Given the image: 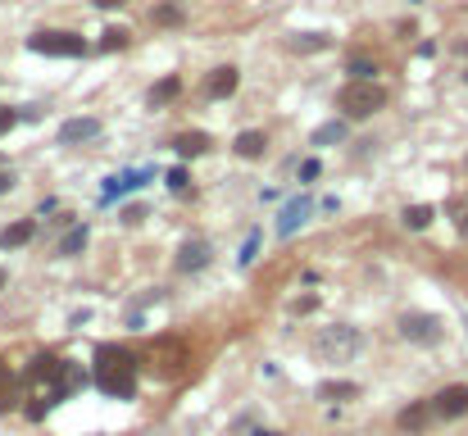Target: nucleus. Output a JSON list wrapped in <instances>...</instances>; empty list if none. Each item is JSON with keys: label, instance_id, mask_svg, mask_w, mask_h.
<instances>
[{"label": "nucleus", "instance_id": "1", "mask_svg": "<svg viewBox=\"0 0 468 436\" xmlns=\"http://www.w3.org/2000/svg\"><path fill=\"white\" fill-rule=\"evenodd\" d=\"M96 382H101L105 395H132V386H137V359L123 345H101L96 350Z\"/></svg>", "mask_w": 468, "mask_h": 436}, {"label": "nucleus", "instance_id": "2", "mask_svg": "<svg viewBox=\"0 0 468 436\" xmlns=\"http://www.w3.org/2000/svg\"><path fill=\"white\" fill-rule=\"evenodd\" d=\"M337 109L346 118H373L377 109H387V86L382 82H346L337 91Z\"/></svg>", "mask_w": 468, "mask_h": 436}, {"label": "nucleus", "instance_id": "3", "mask_svg": "<svg viewBox=\"0 0 468 436\" xmlns=\"http://www.w3.org/2000/svg\"><path fill=\"white\" fill-rule=\"evenodd\" d=\"M360 345H364V336L355 332L350 323H332V328L318 332L314 350H318V359H327V364H341V359H350Z\"/></svg>", "mask_w": 468, "mask_h": 436}, {"label": "nucleus", "instance_id": "4", "mask_svg": "<svg viewBox=\"0 0 468 436\" xmlns=\"http://www.w3.org/2000/svg\"><path fill=\"white\" fill-rule=\"evenodd\" d=\"M28 46L36 55H87V41L78 32H36L28 36Z\"/></svg>", "mask_w": 468, "mask_h": 436}, {"label": "nucleus", "instance_id": "5", "mask_svg": "<svg viewBox=\"0 0 468 436\" xmlns=\"http://www.w3.org/2000/svg\"><path fill=\"white\" fill-rule=\"evenodd\" d=\"M400 332L410 336V341H423V345H437L441 341V323L427 318V314H405L400 318Z\"/></svg>", "mask_w": 468, "mask_h": 436}, {"label": "nucleus", "instance_id": "6", "mask_svg": "<svg viewBox=\"0 0 468 436\" xmlns=\"http://www.w3.org/2000/svg\"><path fill=\"white\" fill-rule=\"evenodd\" d=\"M237 82H241V73L232 69V64H223V69H214L205 78V101H228L232 91H237Z\"/></svg>", "mask_w": 468, "mask_h": 436}, {"label": "nucleus", "instance_id": "7", "mask_svg": "<svg viewBox=\"0 0 468 436\" xmlns=\"http://www.w3.org/2000/svg\"><path fill=\"white\" fill-rule=\"evenodd\" d=\"M101 136V118H68L59 128V146H82V141H96Z\"/></svg>", "mask_w": 468, "mask_h": 436}, {"label": "nucleus", "instance_id": "8", "mask_svg": "<svg viewBox=\"0 0 468 436\" xmlns=\"http://www.w3.org/2000/svg\"><path fill=\"white\" fill-rule=\"evenodd\" d=\"M205 264H209V241H200V236L182 241V250H178V273H200Z\"/></svg>", "mask_w": 468, "mask_h": 436}, {"label": "nucleus", "instance_id": "9", "mask_svg": "<svg viewBox=\"0 0 468 436\" xmlns=\"http://www.w3.org/2000/svg\"><path fill=\"white\" fill-rule=\"evenodd\" d=\"M437 414L441 418H459V414H468V386H446V391L437 395Z\"/></svg>", "mask_w": 468, "mask_h": 436}, {"label": "nucleus", "instance_id": "10", "mask_svg": "<svg viewBox=\"0 0 468 436\" xmlns=\"http://www.w3.org/2000/svg\"><path fill=\"white\" fill-rule=\"evenodd\" d=\"M310 209H314V205H310V196H295V201L282 209V218H278V236H291L305 218H310Z\"/></svg>", "mask_w": 468, "mask_h": 436}, {"label": "nucleus", "instance_id": "11", "mask_svg": "<svg viewBox=\"0 0 468 436\" xmlns=\"http://www.w3.org/2000/svg\"><path fill=\"white\" fill-rule=\"evenodd\" d=\"M36 236V223L32 218H19V223H9L5 232H0V245H5V250H19V245H28Z\"/></svg>", "mask_w": 468, "mask_h": 436}, {"label": "nucleus", "instance_id": "12", "mask_svg": "<svg viewBox=\"0 0 468 436\" xmlns=\"http://www.w3.org/2000/svg\"><path fill=\"white\" fill-rule=\"evenodd\" d=\"M178 91H182V78H178V73H168V78H159V82L151 86V96H146V101H151V109H159V105L178 101Z\"/></svg>", "mask_w": 468, "mask_h": 436}, {"label": "nucleus", "instance_id": "13", "mask_svg": "<svg viewBox=\"0 0 468 436\" xmlns=\"http://www.w3.org/2000/svg\"><path fill=\"white\" fill-rule=\"evenodd\" d=\"M173 151H178L182 159H195V155L209 151V136H205V132H178V136H173Z\"/></svg>", "mask_w": 468, "mask_h": 436}, {"label": "nucleus", "instance_id": "14", "mask_svg": "<svg viewBox=\"0 0 468 436\" xmlns=\"http://www.w3.org/2000/svg\"><path fill=\"white\" fill-rule=\"evenodd\" d=\"M87 236H91L87 223H73V228L64 232V241H59V255H64V259L68 255H82V250H87Z\"/></svg>", "mask_w": 468, "mask_h": 436}, {"label": "nucleus", "instance_id": "15", "mask_svg": "<svg viewBox=\"0 0 468 436\" xmlns=\"http://www.w3.org/2000/svg\"><path fill=\"white\" fill-rule=\"evenodd\" d=\"M264 146H268V136H264V132H241L232 151H237L241 159H260V155H264Z\"/></svg>", "mask_w": 468, "mask_h": 436}, {"label": "nucleus", "instance_id": "16", "mask_svg": "<svg viewBox=\"0 0 468 436\" xmlns=\"http://www.w3.org/2000/svg\"><path fill=\"white\" fill-rule=\"evenodd\" d=\"M327 46H332V36H327V32H300V36H291V51H295V55L327 51Z\"/></svg>", "mask_w": 468, "mask_h": 436}, {"label": "nucleus", "instance_id": "17", "mask_svg": "<svg viewBox=\"0 0 468 436\" xmlns=\"http://www.w3.org/2000/svg\"><path fill=\"white\" fill-rule=\"evenodd\" d=\"M432 205H410V209H405V228H410V232H423V228H432Z\"/></svg>", "mask_w": 468, "mask_h": 436}, {"label": "nucleus", "instance_id": "18", "mask_svg": "<svg viewBox=\"0 0 468 436\" xmlns=\"http://www.w3.org/2000/svg\"><path fill=\"white\" fill-rule=\"evenodd\" d=\"M318 395H323V400H355L360 386H355V382H323V386H318Z\"/></svg>", "mask_w": 468, "mask_h": 436}, {"label": "nucleus", "instance_id": "19", "mask_svg": "<svg viewBox=\"0 0 468 436\" xmlns=\"http://www.w3.org/2000/svg\"><path fill=\"white\" fill-rule=\"evenodd\" d=\"M32 377H36V382H51V377H64V364H59V359H55V355H41V359H36V364H32Z\"/></svg>", "mask_w": 468, "mask_h": 436}, {"label": "nucleus", "instance_id": "20", "mask_svg": "<svg viewBox=\"0 0 468 436\" xmlns=\"http://www.w3.org/2000/svg\"><path fill=\"white\" fill-rule=\"evenodd\" d=\"M427 414H432V409H427V400H418V405H410V409L400 414V427H405V432H418V427L427 422Z\"/></svg>", "mask_w": 468, "mask_h": 436}, {"label": "nucleus", "instance_id": "21", "mask_svg": "<svg viewBox=\"0 0 468 436\" xmlns=\"http://www.w3.org/2000/svg\"><path fill=\"white\" fill-rule=\"evenodd\" d=\"M332 141H346V123H323L314 132V146H332Z\"/></svg>", "mask_w": 468, "mask_h": 436}, {"label": "nucleus", "instance_id": "22", "mask_svg": "<svg viewBox=\"0 0 468 436\" xmlns=\"http://www.w3.org/2000/svg\"><path fill=\"white\" fill-rule=\"evenodd\" d=\"M9 405H14V372L0 359V409H9Z\"/></svg>", "mask_w": 468, "mask_h": 436}, {"label": "nucleus", "instance_id": "23", "mask_svg": "<svg viewBox=\"0 0 468 436\" xmlns=\"http://www.w3.org/2000/svg\"><path fill=\"white\" fill-rule=\"evenodd\" d=\"M373 73H377L373 59H350V82H373Z\"/></svg>", "mask_w": 468, "mask_h": 436}, {"label": "nucleus", "instance_id": "24", "mask_svg": "<svg viewBox=\"0 0 468 436\" xmlns=\"http://www.w3.org/2000/svg\"><path fill=\"white\" fill-rule=\"evenodd\" d=\"M123 46H128V32H123V28L101 32V51H123Z\"/></svg>", "mask_w": 468, "mask_h": 436}, {"label": "nucleus", "instance_id": "25", "mask_svg": "<svg viewBox=\"0 0 468 436\" xmlns=\"http://www.w3.org/2000/svg\"><path fill=\"white\" fill-rule=\"evenodd\" d=\"M155 23H182V9L178 5H155Z\"/></svg>", "mask_w": 468, "mask_h": 436}, {"label": "nucleus", "instance_id": "26", "mask_svg": "<svg viewBox=\"0 0 468 436\" xmlns=\"http://www.w3.org/2000/svg\"><path fill=\"white\" fill-rule=\"evenodd\" d=\"M168 186H173V191H187V186H191V173H187V168H173V173H168Z\"/></svg>", "mask_w": 468, "mask_h": 436}, {"label": "nucleus", "instance_id": "27", "mask_svg": "<svg viewBox=\"0 0 468 436\" xmlns=\"http://www.w3.org/2000/svg\"><path fill=\"white\" fill-rule=\"evenodd\" d=\"M318 173H323V164H318V159H305V164H300V182H314Z\"/></svg>", "mask_w": 468, "mask_h": 436}, {"label": "nucleus", "instance_id": "28", "mask_svg": "<svg viewBox=\"0 0 468 436\" xmlns=\"http://www.w3.org/2000/svg\"><path fill=\"white\" fill-rule=\"evenodd\" d=\"M14 123H19V109H5V105H0V136L14 128Z\"/></svg>", "mask_w": 468, "mask_h": 436}, {"label": "nucleus", "instance_id": "29", "mask_svg": "<svg viewBox=\"0 0 468 436\" xmlns=\"http://www.w3.org/2000/svg\"><path fill=\"white\" fill-rule=\"evenodd\" d=\"M314 305H318V295H300V300H295L291 309H295V314H310V309H314Z\"/></svg>", "mask_w": 468, "mask_h": 436}, {"label": "nucleus", "instance_id": "30", "mask_svg": "<svg viewBox=\"0 0 468 436\" xmlns=\"http://www.w3.org/2000/svg\"><path fill=\"white\" fill-rule=\"evenodd\" d=\"M146 218V209L141 205H132V209H123V223H128V228H132V223H141Z\"/></svg>", "mask_w": 468, "mask_h": 436}, {"label": "nucleus", "instance_id": "31", "mask_svg": "<svg viewBox=\"0 0 468 436\" xmlns=\"http://www.w3.org/2000/svg\"><path fill=\"white\" fill-rule=\"evenodd\" d=\"M14 182H19L14 173H9V168H0V196H5V191H14Z\"/></svg>", "mask_w": 468, "mask_h": 436}, {"label": "nucleus", "instance_id": "32", "mask_svg": "<svg viewBox=\"0 0 468 436\" xmlns=\"http://www.w3.org/2000/svg\"><path fill=\"white\" fill-rule=\"evenodd\" d=\"M255 250H260V236H250V241H245V250H241V264H250V259H255Z\"/></svg>", "mask_w": 468, "mask_h": 436}, {"label": "nucleus", "instance_id": "33", "mask_svg": "<svg viewBox=\"0 0 468 436\" xmlns=\"http://www.w3.org/2000/svg\"><path fill=\"white\" fill-rule=\"evenodd\" d=\"M123 0H96V9H118Z\"/></svg>", "mask_w": 468, "mask_h": 436}, {"label": "nucleus", "instance_id": "34", "mask_svg": "<svg viewBox=\"0 0 468 436\" xmlns=\"http://www.w3.org/2000/svg\"><path fill=\"white\" fill-rule=\"evenodd\" d=\"M5 282H9V278H5V268H0V286H5Z\"/></svg>", "mask_w": 468, "mask_h": 436}]
</instances>
